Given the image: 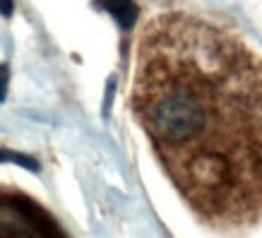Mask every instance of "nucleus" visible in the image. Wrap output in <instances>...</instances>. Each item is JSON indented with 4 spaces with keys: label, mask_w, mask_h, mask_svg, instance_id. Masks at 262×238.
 <instances>
[{
    "label": "nucleus",
    "mask_w": 262,
    "mask_h": 238,
    "mask_svg": "<svg viewBox=\"0 0 262 238\" xmlns=\"http://www.w3.org/2000/svg\"><path fill=\"white\" fill-rule=\"evenodd\" d=\"M133 111L202 222H262V56L246 41L202 17H154L137 44Z\"/></svg>",
    "instance_id": "1"
},
{
    "label": "nucleus",
    "mask_w": 262,
    "mask_h": 238,
    "mask_svg": "<svg viewBox=\"0 0 262 238\" xmlns=\"http://www.w3.org/2000/svg\"><path fill=\"white\" fill-rule=\"evenodd\" d=\"M0 238H65L43 207L27 195L0 188Z\"/></svg>",
    "instance_id": "2"
},
{
    "label": "nucleus",
    "mask_w": 262,
    "mask_h": 238,
    "mask_svg": "<svg viewBox=\"0 0 262 238\" xmlns=\"http://www.w3.org/2000/svg\"><path fill=\"white\" fill-rule=\"evenodd\" d=\"M101 5L118 19L120 27H125V29L133 27V22L137 17V8L133 0H101Z\"/></svg>",
    "instance_id": "3"
},
{
    "label": "nucleus",
    "mask_w": 262,
    "mask_h": 238,
    "mask_svg": "<svg viewBox=\"0 0 262 238\" xmlns=\"http://www.w3.org/2000/svg\"><path fill=\"white\" fill-rule=\"evenodd\" d=\"M0 161H17V164L32 168V171H36V168H39V164H36L34 159L22 157V154H12V152H0Z\"/></svg>",
    "instance_id": "4"
},
{
    "label": "nucleus",
    "mask_w": 262,
    "mask_h": 238,
    "mask_svg": "<svg viewBox=\"0 0 262 238\" xmlns=\"http://www.w3.org/2000/svg\"><path fill=\"white\" fill-rule=\"evenodd\" d=\"M5 87H8V68L0 65V101L5 99Z\"/></svg>",
    "instance_id": "5"
},
{
    "label": "nucleus",
    "mask_w": 262,
    "mask_h": 238,
    "mask_svg": "<svg viewBox=\"0 0 262 238\" xmlns=\"http://www.w3.org/2000/svg\"><path fill=\"white\" fill-rule=\"evenodd\" d=\"M0 15H12V0H0Z\"/></svg>",
    "instance_id": "6"
}]
</instances>
